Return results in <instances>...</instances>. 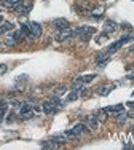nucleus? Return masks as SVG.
I'll list each match as a JSON object with an SVG mask.
<instances>
[{
  "instance_id": "nucleus-12",
  "label": "nucleus",
  "mask_w": 134,
  "mask_h": 150,
  "mask_svg": "<svg viewBox=\"0 0 134 150\" xmlns=\"http://www.w3.org/2000/svg\"><path fill=\"white\" fill-rule=\"evenodd\" d=\"M30 112H34V110H32V105L27 104V102H24V104L21 105V109H19V117L26 115V113H30Z\"/></svg>"
},
{
  "instance_id": "nucleus-9",
  "label": "nucleus",
  "mask_w": 134,
  "mask_h": 150,
  "mask_svg": "<svg viewBox=\"0 0 134 150\" xmlns=\"http://www.w3.org/2000/svg\"><path fill=\"white\" fill-rule=\"evenodd\" d=\"M117 30V23L114 21H105V26H104V34H112V32Z\"/></svg>"
},
{
  "instance_id": "nucleus-4",
  "label": "nucleus",
  "mask_w": 134,
  "mask_h": 150,
  "mask_svg": "<svg viewBox=\"0 0 134 150\" xmlns=\"http://www.w3.org/2000/svg\"><path fill=\"white\" fill-rule=\"evenodd\" d=\"M93 34H96V29H94V27L83 26V27H78V29H75V37H80V38H82V40H85V42H86Z\"/></svg>"
},
{
  "instance_id": "nucleus-1",
  "label": "nucleus",
  "mask_w": 134,
  "mask_h": 150,
  "mask_svg": "<svg viewBox=\"0 0 134 150\" xmlns=\"http://www.w3.org/2000/svg\"><path fill=\"white\" fill-rule=\"evenodd\" d=\"M62 104H64V102H61V99L56 96V98L51 99V101H48V102L43 104V112L47 113V115H51V113L58 112V110L62 107Z\"/></svg>"
},
{
  "instance_id": "nucleus-6",
  "label": "nucleus",
  "mask_w": 134,
  "mask_h": 150,
  "mask_svg": "<svg viewBox=\"0 0 134 150\" xmlns=\"http://www.w3.org/2000/svg\"><path fill=\"white\" fill-rule=\"evenodd\" d=\"M27 26H29V30H30V34H32L34 38H38V37L42 35V26H40L38 23L32 21V23H29Z\"/></svg>"
},
{
  "instance_id": "nucleus-10",
  "label": "nucleus",
  "mask_w": 134,
  "mask_h": 150,
  "mask_svg": "<svg viewBox=\"0 0 134 150\" xmlns=\"http://www.w3.org/2000/svg\"><path fill=\"white\" fill-rule=\"evenodd\" d=\"M105 113H115V115H117V113H120L123 110V104H118V105H110V107H105Z\"/></svg>"
},
{
  "instance_id": "nucleus-25",
  "label": "nucleus",
  "mask_w": 134,
  "mask_h": 150,
  "mask_svg": "<svg viewBox=\"0 0 134 150\" xmlns=\"http://www.w3.org/2000/svg\"><path fill=\"white\" fill-rule=\"evenodd\" d=\"M128 78H129V80H134V74H129V75H128Z\"/></svg>"
},
{
  "instance_id": "nucleus-11",
  "label": "nucleus",
  "mask_w": 134,
  "mask_h": 150,
  "mask_svg": "<svg viewBox=\"0 0 134 150\" xmlns=\"http://www.w3.org/2000/svg\"><path fill=\"white\" fill-rule=\"evenodd\" d=\"M50 141H53L54 144H58V145H64L66 142H67V137H66V134H61V136H53Z\"/></svg>"
},
{
  "instance_id": "nucleus-23",
  "label": "nucleus",
  "mask_w": 134,
  "mask_h": 150,
  "mask_svg": "<svg viewBox=\"0 0 134 150\" xmlns=\"http://www.w3.org/2000/svg\"><path fill=\"white\" fill-rule=\"evenodd\" d=\"M6 70H8V66L6 64H0V75L6 74Z\"/></svg>"
},
{
  "instance_id": "nucleus-3",
  "label": "nucleus",
  "mask_w": 134,
  "mask_h": 150,
  "mask_svg": "<svg viewBox=\"0 0 134 150\" xmlns=\"http://www.w3.org/2000/svg\"><path fill=\"white\" fill-rule=\"evenodd\" d=\"M83 133H88V125H85V123H80V125H77L75 128H72V129H69V131H66V137L67 139H73V137H78L80 134H83Z\"/></svg>"
},
{
  "instance_id": "nucleus-19",
  "label": "nucleus",
  "mask_w": 134,
  "mask_h": 150,
  "mask_svg": "<svg viewBox=\"0 0 134 150\" xmlns=\"http://www.w3.org/2000/svg\"><path fill=\"white\" fill-rule=\"evenodd\" d=\"M30 10H32V3L29 2L26 6H21V8H19V11H21V15H27V13H29Z\"/></svg>"
},
{
  "instance_id": "nucleus-13",
  "label": "nucleus",
  "mask_w": 134,
  "mask_h": 150,
  "mask_svg": "<svg viewBox=\"0 0 134 150\" xmlns=\"http://www.w3.org/2000/svg\"><path fill=\"white\" fill-rule=\"evenodd\" d=\"M94 77H96V75H93V74H90V75H83V77L77 78L75 81H82V83H90V81H93V80H94Z\"/></svg>"
},
{
  "instance_id": "nucleus-24",
  "label": "nucleus",
  "mask_w": 134,
  "mask_h": 150,
  "mask_svg": "<svg viewBox=\"0 0 134 150\" xmlns=\"http://www.w3.org/2000/svg\"><path fill=\"white\" fill-rule=\"evenodd\" d=\"M66 91H67V88H64V86L58 88V91H56V96H61V94H64Z\"/></svg>"
},
{
  "instance_id": "nucleus-18",
  "label": "nucleus",
  "mask_w": 134,
  "mask_h": 150,
  "mask_svg": "<svg viewBox=\"0 0 134 150\" xmlns=\"http://www.w3.org/2000/svg\"><path fill=\"white\" fill-rule=\"evenodd\" d=\"M112 90H114V86H102V88H99V94L101 96H107Z\"/></svg>"
},
{
  "instance_id": "nucleus-22",
  "label": "nucleus",
  "mask_w": 134,
  "mask_h": 150,
  "mask_svg": "<svg viewBox=\"0 0 134 150\" xmlns=\"http://www.w3.org/2000/svg\"><path fill=\"white\" fill-rule=\"evenodd\" d=\"M77 98H78V93L72 90V93H70V94H69V98H67V101H69V102H72V101H75Z\"/></svg>"
},
{
  "instance_id": "nucleus-20",
  "label": "nucleus",
  "mask_w": 134,
  "mask_h": 150,
  "mask_svg": "<svg viewBox=\"0 0 134 150\" xmlns=\"http://www.w3.org/2000/svg\"><path fill=\"white\" fill-rule=\"evenodd\" d=\"M94 115L97 117V120H99V121H105V120H107V115H105V110L104 109L99 110L97 113H94Z\"/></svg>"
},
{
  "instance_id": "nucleus-17",
  "label": "nucleus",
  "mask_w": 134,
  "mask_h": 150,
  "mask_svg": "<svg viewBox=\"0 0 134 150\" xmlns=\"http://www.w3.org/2000/svg\"><path fill=\"white\" fill-rule=\"evenodd\" d=\"M126 121V113H123V110L120 113H117V123L118 125H125Z\"/></svg>"
},
{
  "instance_id": "nucleus-14",
  "label": "nucleus",
  "mask_w": 134,
  "mask_h": 150,
  "mask_svg": "<svg viewBox=\"0 0 134 150\" xmlns=\"http://www.w3.org/2000/svg\"><path fill=\"white\" fill-rule=\"evenodd\" d=\"M13 24L11 23H2V26H0V34H5V32L8 30H13Z\"/></svg>"
},
{
  "instance_id": "nucleus-7",
  "label": "nucleus",
  "mask_w": 134,
  "mask_h": 150,
  "mask_svg": "<svg viewBox=\"0 0 134 150\" xmlns=\"http://www.w3.org/2000/svg\"><path fill=\"white\" fill-rule=\"evenodd\" d=\"M70 23L64 18H59V19H54L53 21V27H56L58 30H64V29H69Z\"/></svg>"
},
{
  "instance_id": "nucleus-2",
  "label": "nucleus",
  "mask_w": 134,
  "mask_h": 150,
  "mask_svg": "<svg viewBox=\"0 0 134 150\" xmlns=\"http://www.w3.org/2000/svg\"><path fill=\"white\" fill-rule=\"evenodd\" d=\"M131 40H133V37H131V35H125V37H121L120 40H117V42H115L114 45H110V48L107 50V54L110 56V54H114V53H117L118 50H121L123 46H125L126 43H129Z\"/></svg>"
},
{
  "instance_id": "nucleus-8",
  "label": "nucleus",
  "mask_w": 134,
  "mask_h": 150,
  "mask_svg": "<svg viewBox=\"0 0 134 150\" xmlns=\"http://www.w3.org/2000/svg\"><path fill=\"white\" fill-rule=\"evenodd\" d=\"M86 125H88V128H91L93 131H96L97 128H99V120H97L96 115H90V117H88Z\"/></svg>"
},
{
  "instance_id": "nucleus-21",
  "label": "nucleus",
  "mask_w": 134,
  "mask_h": 150,
  "mask_svg": "<svg viewBox=\"0 0 134 150\" xmlns=\"http://www.w3.org/2000/svg\"><path fill=\"white\" fill-rule=\"evenodd\" d=\"M102 11H104V8H102V6H99V8H96V10H93V16L94 18H101L102 16Z\"/></svg>"
},
{
  "instance_id": "nucleus-5",
  "label": "nucleus",
  "mask_w": 134,
  "mask_h": 150,
  "mask_svg": "<svg viewBox=\"0 0 134 150\" xmlns=\"http://www.w3.org/2000/svg\"><path fill=\"white\" fill-rule=\"evenodd\" d=\"M72 37H75V30L69 27V29L59 30V34H58V37H56V40H58V42H64V40H67V38H72Z\"/></svg>"
},
{
  "instance_id": "nucleus-15",
  "label": "nucleus",
  "mask_w": 134,
  "mask_h": 150,
  "mask_svg": "<svg viewBox=\"0 0 134 150\" xmlns=\"http://www.w3.org/2000/svg\"><path fill=\"white\" fill-rule=\"evenodd\" d=\"M21 34H23L24 37H27V38H34L32 34H30V30H29V26H27V24H23V26H21Z\"/></svg>"
},
{
  "instance_id": "nucleus-16",
  "label": "nucleus",
  "mask_w": 134,
  "mask_h": 150,
  "mask_svg": "<svg viewBox=\"0 0 134 150\" xmlns=\"http://www.w3.org/2000/svg\"><path fill=\"white\" fill-rule=\"evenodd\" d=\"M6 109H8L6 102H0V123L3 121V117H5V113H6Z\"/></svg>"
},
{
  "instance_id": "nucleus-28",
  "label": "nucleus",
  "mask_w": 134,
  "mask_h": 150,
  "mask_svg": "<svg viewBox=\"0 0 134 150\" xmlns=\"http://www.w3.org/2000/svg\"><path fill=\"white\" fill-rule=\"evenodd\" d=\"M0 23H3V18L2 16H0Z\"/></svg>"
},
{
  "instance_id": "nucleus-26",
  "label": "nucleus",
  "mask_w": 134,
  "mask_h": 150,
  "mask_svg": "<svg viewBox=\"0 0 134 150\" xmlns=\"http://www.w3.org/2000/svg\"><path fill=\"white\" fill-rule=\"evenodd\" d=\"M128 105H129V107H134V101H131V102H128Z\"/></svg>"
},
{
  "instance_id": "nucleus-27",
  "label": "nucleus",
  "mask_w": 134,
  "mask_h": 150,
  "mask_svg": "<svg viewBox=\"0 0 134 150\" xmlns=\"http://www.w3.org/2000/svg\"><path fill=\"white\" fill-rule=\"evenodd\" d=\"M131 53H134V46H131Z\"/></svg>"
},
{
  "instance_id": "nucleus-29",
  "label": "nucleus",
  "mask_w": 134,
  "mask_h": 150,
  "mask_svg": "<svg viewBox=\"0 0 134 150\" xmlns=\"http://www.w3.org/2000/svg\"><path fill=\"white\" fill-rule=\"evenodd\" d=\"M133 98H134V93H133Z\"/></svg>"
}]
</instances>
